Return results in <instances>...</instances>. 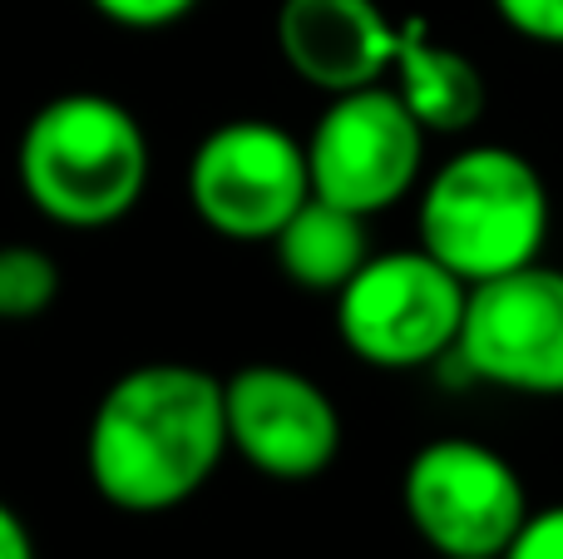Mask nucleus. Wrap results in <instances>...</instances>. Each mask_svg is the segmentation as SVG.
<instances>
[{
  "instance_id": "nucleus-1",
  "label": "nucleus",
  "mask_w": 563,
  "mask_h": 559,
  "mask_svg": "<svg viewBox=\"0 0 563 559\" xmlns=\"http://www.w3.org/2000/svg\"><path fill=\"white\" fill-rule=\"evenodd\" d=\"M228 456L223 376L188 362L129 366L99 396L85 431V471L124 515L188 505Z\"/></svg>"
},
{
  "instance_id": "nucleus-2",
  "label": "nucleus",
  "mask_w": 563,
  "mask_h": 559,
  "mask_svg": "<svg viewBox=\"0 0 563 559\" xmlns=\"http://www.w3.org/2000/svg\"><path fill=\"white\" fill-rule=\"evenodd\" d=\"M20 194L75 233L114 228L148 188V139L134 109L99 89L55 95L25 119L15 149Z\"/></svg>"
},
{
  "instance_id": "nucleus-3",
  "label": "nucleus",
  "mask_w": 563,
  "mask_h": 559,
  "mask_svg": "<svg viewBox=\"0 0 563 559\" xmlns=\"http://www.w3.org/2000/svg\"><path fill=\"white\" fill-rule=\"evenodd\" d=\"M416 233L465 287L539 263L549 238V188L519 149L475 144L430 174Z\"/></svg>"
},
{
  "instance_id": "nucleus-4",
  "label": "nucleus",
  "mask_w": 563,
  "mask_h": 559,
  "mask_svg": "<svg viewBox=\"0 0 563 559\" xmlns=\"http://www.w3.org/2000/svg\"><path fill=\"white\" fill-rule=\"evenodd\" d=\"M470 287L426 248L371 253L336 293V332L376 372H416L455 352Z\"/></svg>"
},
{
  "instance_id": "nucleus-5",
  "label": "nucleus",
  "mask_w": 563,
  "mask_h": 559,
  "mask_svg": "<svg viewBox=\"0 0 563 559\" xmlns=\"http://www.w3.org/2000/svg\"><path fill=\"white\" fill-rule=\"evenodd\" d=\"M400 505L440 559H499L529 520V491L499 451L470 436L420 446L400 481Z\"/></svg>"
},
{
  "instance_id": "nucleus-6",
  "label": "nucleus",
  "mask_w": 563,
  "mask_h": 559,
  "mask_svg": "<svg viewBox=\"0 0 563 559\" xmlns=\"http://www.w3.org/2000/svg\"><path fill=\"white\" fill-rule=\"evenodd\" d=\"M188 208L198 223L233 243H273L311 198L307 144L273 119H228L198 139L188 158Z\"/></svg>"
},
{
  "instance_id": "nucleus-7",
  "label": "nucleus",
  "mask_w": 563,
  "mask_h": 559,
  "mask_svg": "<svg viewBox=\"0 0 563 559\" xmlns=\"http://www.w3.org/2000/svg\"><path fill=\"white\" fill-rule=\"evenodd\" d=\"M426 129L390 85L331 95L307 134L311 194L371 218L416 188L426 164Z\"/></svg>"
},
{
  "instance_id": "nucleus-8",
  "label": "nucleus",
  "mask_w": 563,
  "mask_h": 559,
  "mask_svg": "<svg viewBox=\"0 0 563 559\" xmlns=\"http://www.w3.org/2000/svg\"><path fill=\"white\" fill-rule=\"evenodd\" d=\"M450 362L519 396H563V273L544 263L475 283Z\"/></svg>"
},
{
  "instance_id": "nucleus-9",
  "label": "nucleus",
  "mask_w": 563,
  "mask_h": 559,
  "mask_svg": "<svg viewBox=\"0 0 563 559\" xmlns=\"http://www.w3.org/2000/svg\"><path fill=\"white\" fill-rule=\"evenodd\" d=\"M228 451L267 481H317L341 451V412L311 376L257 362L223 376Z\"/></svg>"
},
{
  "instance_id": "nucleus-10",
  "label": "nucleus",
  "mask_w": 563,
  "mask_h": 559,
  "mask_svg": "<svg viewBox=\"0 0 563 559\" xmlns=\"http://www.w3.org/2000/svg\"><path fill=\"white\" fill-rule=\"evenodd\" d=\"M277 50L317 95H351L390 75L396 20L376 0H282Z\"/></svg>"
},
{
  "instance_id": "nucleus-11",
  "label": "nucleus",
  "mask_w": 563,
  "mask_h": 559,
  "mask_svg": "<svg viewBox=\"0 0 563 559\" xmlns=\"http://www.w3.org/2000/svg\"><path fill=\"white\" fill-rule=\"evenodd\" d=\"M390 89L416 114L426 134H465L485 114V75L470 55L430 35L426 15H406L396 25V59Z\"/></svg>"
},
{
  "instance_id": "nucleus-12",
  "label": "nucleus",
  "mask_w": 563,
  "mask_h": 559,
  "mask_svg": "<svg viewBox=\"0 0 563 559\" xmlns=\"http://www.w3.org/2000/svg\"><path fill=\"white\" fill-rule=\"evenodd\" d=\"M273 253H277V267L287 273L291 287L317 293V297H336L341 287L356 277V267L371 257L366 218L311 194L307 204L282 223V233L273 238Z\"/></svg>"
},
{
  "instance_id": "nucleus-13",
  "label": "nucleus",
  "mask_w": 563,
  "mask_h": 559,
  "mask_svg": "<svg viewBox=\"0 0 563 559\" xmlns=\"http://www.w3.org/2000/svg\"><path fill=\"white\" fill-rule=\"evenodd\" d=\"M59 297V267L45 248H0V322H35Z\"/></svg>"
},
{
  "instance_id": "nucleus-14",
  "label": "nucleus",
  "mask_w": 563,
  "mask_h": 559,
  "mask_svg": "<svg viewBox=\"0 0 563 559\" xmlns=\"http://www.w3.org/2000/svg\"><path fill=\"white\" fill-rule=\"evenodd\" d=\"M89 6L119 30H168L194 15L203 0H89Z\"/></svg>"
},
{
  "instance_id": "nucleus-15",
  "label": "nucleus",
  "mask_w": 563,
  "mask_h": 559,
  "mask_svg": "<svg viewBox=\"0 0 563 559\" xmlns=\"http://www.w3.org/2000/svg\"><path fill=\"white\" fill-rule=\"evenodd\" d=\"M495 15L534 45H563V0H495Z\"/></svg>"
},
{
  "instance_id": "nucleus-16",
  "label": "nucleus",
  "mask_w": 563,
  "mask_h": 559,
  "mask_svg": "<svg viewBox=\"0 0 563 559\" xmlns=\"http://www.w3.org/2000/svg\"><path fill=\"white\" fill-rule=\"evenodd\" d=\"M499 559H563V505L529 511V520L519 525V535Z\"/></svg>"
},
{
  "instance_id": "nucleus-17",
  "label": "nucleus",
  "mask_w": 563,
  "mask_h": 559,
  "mask_svg": "<svg viewBox=\"0 0 563 559\" xmlns=\"http://www.w3.org/2000/svg\"><path fill=\"white\" fill-rule=\"evenodd\" d=\"M0 559H35V540H30L25 520L0 501Z\"/></svg>"
}]
</instances>
